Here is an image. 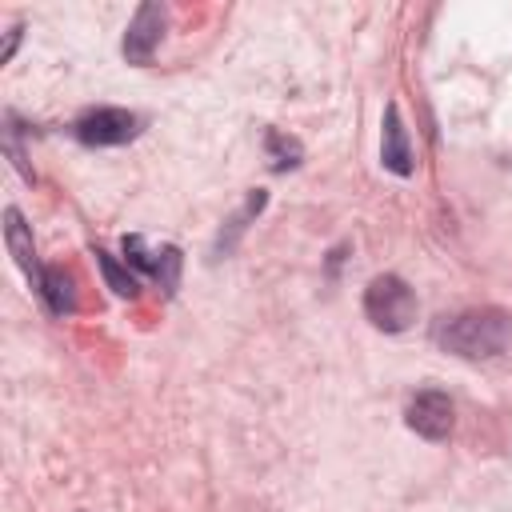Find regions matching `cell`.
<instances>
[{
  "mask_svg": "<svg viewBox=\"0 0 512 512\" xmlns=\"http://www.w3.org/2000/svg\"><path fill=\"white\" fill-rule=\"evenodd\" d=\"M36 292L44 296V304H48L56 316H68V312L76 308V288H72V276H68L64 268H44Z\"/></svg>",
  "mask_w": 512,
  "mask_h": 512,
  "instance_id": "cell-8",
  "label": "cell"
},
{
  "mask_svg": "<svg viewBox=\"0 0 512 512\" xmlns=\"http://www.w3.org/2000/svg\"><path fill=\"white\" fill-rule=\"evenodd\" d=\"M268 152L276 156L272 168H292V164H300V144L288 140V136H280V132H268Z\"/></svg>",
  "mask_w": 512,
  "mask_h": 512,
  "instance_id": "cell-10",
  "label": "cell"
},
{
  "mask_svg": "<svg viewBox=\"0 0 512 512\" xmlns=\"http://www.w3.org/2000/svg\"><path fill=\"white\" fill-rule=\"evenodd\" d=\"M404 420H408V428H412L416 436H424V440H448L456 412H452V400H448L444 392L428 388V392H416V396L408 400Z\"/></svg>",
  "mask_w": 512,
  "mask_h": 512,
  "instance_id": "cell-4",
  "label": "cell"
},
{
  "mask_svg": "<svg viewBox=\"0 0 512 512\" xmlns=\"http://www.w3.org/2000/svg\"><path fill=\"white\" fill-rule=\"evenodd\" d=\"M364 316L380 332H404L416 320V296L400 276H376L364 288Z\"/></svg>",
  "mask_w": 512,
  "mask_h": 512,
  "instance_id": "cell-2",
  "label": "cell"
},
{
  "mask_svg": "<svg viewBox=\"0 0 512 512\" xmlns=\"http://www.w3.org/2000/svg\"><path fill=\"white\" fill-rule=\"evenodd\" d=\"M72 132L88 148H112V144H128L140 132V120L128 108H92V112H84L76 120Z\"/></svg>",
  "mask_w": 512,
  "mask_h": 512,
  "instance_id": "cell-3",
  "label": "cell"
},
{
  "mask_svg": "<svg viewBox=\"0 0 512 512\" xmlns=\"http://www.w3.org/2000/svg\"><path fill=\"white\" fill-rule=\"evenodd\" d=\"M380 160H384L388 172H396V176H412V148H408V136H404V124H400V108H396V104H388V112H384Z\"/></svg>",
  "mask_w": 512,
  "mask_h": 512,
  "instance_id": "cell-6",
  "label": "cell"
},
{
  "mask_svg": "<svg viewBox=\"0 0 512 512\" xmlns=\"http://www.w3.org/2000/svg\"><path fill=\"white\" fill-rule=\"evenodd\" d=\"M164 24H168L164 4H152L148 0V4L136 8L128 32H124V56H128V64H148L152 60V52H156V44L164 36Z\"/></svg>",
  "mask_w": 512,
  "mask_h": 512,
  "instance_id": "cell-5",
  "label": "cell"
},
{
  "mask_svg": "<svg viewBox=\"0 0 512 512\" xmlns=\"http://www.w3.org/2000/svg\"><path fill=\"white\" fill-rule=\"evenodd\" d=\"M96 264H100V272H104V280H108V288L116 296H136L140 292V280L124 264H116V256H108L104 248H96Z\"/></svg>",
  "mask_w": 512,
  "mask_h": 512,
  "instance_id": "cell-9",
  "label": "cell"
},
{
  "mask_svg": "<svg viewBox=\"0 0 512 512\" xmlns=\"http://www.w3.org/2000/svg\"><path fill=\"white\" fill-rule=\"evenodd\" d=\"M440 344L464 360H488L500 356L512 344V316L500 308H472L452 316L440 328Z\"/></svg>",
  "mask_w": 512,
  "mask_h": 512,
  "instance_id": "cell-1",
  "label": "cell"
},
{
  "mask_svg": "<svg viewBox=\"0 0 512 512\" xmlns=\"http://www.w3.org/2000/svg\"><path fill=\"white\" fill-rule=\"evenodd\" d=\"M4 244H8V252L16 256V264L32 276V284H40V264H36V248H32V232H28V224H24V216L16 212V208H8L4 212Z\"/></svg>",
  "mask_w": 512,
  "mask_h": 512,
  "instance_id": "cell-7",
  "label": "cell"
}]
</instances>
